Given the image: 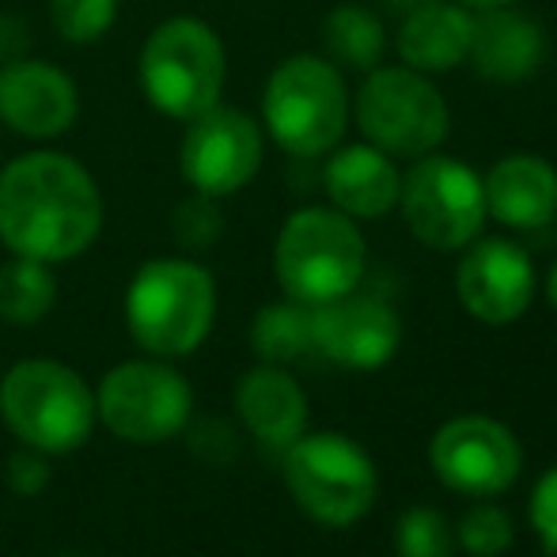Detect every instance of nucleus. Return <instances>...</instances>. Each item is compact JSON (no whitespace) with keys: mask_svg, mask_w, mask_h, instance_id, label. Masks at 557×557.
Here are the masks:
<instances>
[{"mask_svg":"<svg viewBox=\"0 0 557 557\" xmlns=\"http://www.w3.org/2000/svg\"><path fill=\"white\" fill-rule=\"evenodd\" d=\"M398 557H455V531L436 508H410L395 528Z\"/></svg>","mask_w":557,"mask_h":557,"instance_id":"nucleus-24","label":"nucleus"},{"mask_svg":"<svg viewBox=\"0 0 557 557\" xmlns=\"http://www.w3.org/2000/svg\"><path fill=\"white\" fill-rule=\"evenodd\" d=\"M273 270L288 300L331 304L364 277V239L352 216L337 209H300L285 221L273 247Z\"/></svg>","mask_w":557,"mask_h":557,"instance_id":"nucleus-4","label":"nucleus"},{"mask_svg":"<svg viewBox=\"0 0 557 557\" xmlns=\"http://www.w3.org/2000/svg\"><path fill=\"white\" fill-rule=\"evenodd\" d=\"M178 168L201 198L239 194L262 168V129L250 114L221 103L209 107L186 122Z\"/></svg>","mask_w":557,"mask_h":557,"instance_id":"nucleus-12","label":"nucleus"},{"mask_svg":"<svg viewBox=\"0 0 557 557\" xmlns=\"http://www.w3.org/2000/svg\"><path fill=\"white\" fill-rule=\"evenodd\" d=\"M323 42L331 61L345 69H360V73H372L383 61V50H387L380 20L368 8H352V4H342L326 15Z\"/></svg>","mask_w":557,"mask_h":557,"instance_id":"nucleus-22","label":"nucleus"},{"mask_svg":"<svg viewBox=\"0 0 557 557\" xmlns=\"http://www.w3.org/2000/svg\"><path fill=\"white\" fill-rule=\"evenodd\" d=\"M433 474L462 497H497L512 490L523 470V447L516 433L485 413H462L444 421L429 444Z\"/></svg>","mask_w":557,"mask_h":557,"instance_id":"nucleus-10","label":"nucleus"},{"mask_svg":"<svg viewBox=\"0 0 557 557\" xmlns=\"http://www.w3.org/2000/svg\"><path fill=\"white\" fill-rule=\"evenodd\" d=\"M512 539H516L512 520L497 505H474L459 520V531H455V543L474 557H500L505 550H512Z\"/></svg>","mask_w":557,"mask_h":557,"instance_id":"nucleus-26","label":"nucleus"},{"mask_svg":"<svg viewBox=\"0 0 557 557\" xmlns=\"http://www.w3.org/2000/svg\"><path fill=\"white\" fill-rule=\"evenodd\" d=\"M250 345L265 364H293L308 349H315L311 337V308L308 304H270L258 311L255 326H250Z\"/></svg>","mask_w":557,"mask_h":557,"instance_id":"nucleus-23","label":"nucleus"},{"mask_svg":"<svg viewBox=\"0 0 557 557\" xmlns=\"http://www.w3.org/2000/svg\"><path fill=\"white\" fill-rule=\"evenodd\" d=\"M50 20L65 42L91 46L114 27L117 20V0H53Z\"/></svg>","mask_w":557,"mask_h":557,"instance_id":"nucleus-25","label":"nucleus"},{"mask_svg":"<svg viewBox=\"0 0 557 557\" xmlns=\"http://www.w3.org/2000/svg\"><path fill=\"white\" fill-rule=\"evenodd\" d=\"M194 395L186 380L156 360L117 364L99 387V413L114 436L133 444H156L175 436L190 418Z\"/></svg>","mask_w":557,"mask_h":557,"instance_id":"nucleus-11","label":"nucleus"},{"mask_svg":"<svg viewBox=\"0 0 557 557\" xmlns=\"http://www.w3.org/2000/svg\"><path fill=\"white\" fill-rule=\"evenodd\" d=\"M403 221L429 250H462L485 224V183L451 156H418L398 183Z\"/></svg>","mask_w":557,"mask_h":557,"instance_id":"nucleus-9","label":"nucleus"},{"mask_svg":"<svg viewBox=\"0 0 557 557\" xmlns=\"http://www.w3.org/2000/svg\"><path fill=\"white\" fill-rule=\"evenodd\" d=\"M478 76L497 84L528 81L543 61V30L535 20H528L516 8H482L470 30V53Z\"/></svg>","mask_w":557,"mask_h":557,"instance_id":"nucleus-18","label":"nucleus"},{"mask_svg":"<svg viewBox=\"0 0 557 557\" xmlns=\"http://www.w3.org/2000/svg\"><path fill=\"white\" fill-rule=\"evenodd\" d=\"M103 198L84 163L30 152L0 171V243L38 262H69L99 239Z\"/></svg>","mask_w":557,"mask_h":557,"instance_id":"nucleus-1","label":"nucleus"},{"mask_svg":"<svg viewBox=\"0 0 557 557\" xmlns=\"http://www.w3.org/2000/svg\"><path fill=\"white\" fill-rule=\"evenodd\" d=\"M0 418L35 451H76L96 425V395L73 368L23 360L0 383Z\"/></svg>","mask_w":557,"mask_h":557,"instance_id":"nucleus-6","label":"nucleus"},{"mask_svg":"<svg viewBox=\"0 0 557 557\" xmlns=\"http://www.w3.org/2000/svg\"><path fill=\"white\" fill-rule=\"evenodd\" d=\"M46 478H50V467H46L42 459L35 455V447L23 455H15L12 459V474H8V482L15 485L20 493H38L46 485Z\"/></svg>","mask_w":557,"mask_h":557,"instance_id":"nucleus-29","label":"nucleus"},{"mask_svg":"<svg viewBox=\"0 0 557 557\" xmlns=\"http://www.w3.org/2000/svg\"><path fill=\"white\" fill-rule=\"evenodd\" d=\"M459 4H467V8H478V12H482V8H500V4H516V0H459Z\"/></svg>","mask_w":557,"mask_h":557,"instance_id":"nucleus-30","label":"nucleus"},{"mask_svg":"<svg viewBox=\"0 0 557 557\" xmlns=\"http://www.w3.org/2000/svg\"><path fill=\"white\" fill-rule=\"evenodd\" d=\"M81 114L73 76L50 61L15 58L0 65V122L30 140H50L73 129Z\"/></svg>","mask_w":557,"mask_h":557,"instance_id":"nucleus-15","label":"nucleus"},{"mask_svg":"<svg viewBox=\"0 0 557 557\" xmlns=\"http://www.w3.org/2000/svg\"><path fill=\"white\" fill-rule=\"evenodd\" d=\"M485 213L505 227H543L557 216V168L535 152H512L482 178Z\"/></svg>","mask_w":557,"mask_h":557,"instance_id":"nucleus-16","label":"nucleus"},{"mask_svg":"<svg viewBox=\"0 0 557 557\" xmlns=\"http://www.w3.org/2000/svg\"><path fill=\"white\" fill-rule=\"evenodd\" d=\"M262 117L288 156H326L349 125V91L337 65L315 53L281 61L265 84Z\"/></svg>","mask_w":557,"mask_h":557,"instance_id":"nucleus-5","label":"nucleus"},{"mask_svg":"<svg viewBox=\"0 0 557 557\" xmlns=\"http://www.w3.org/2000/svg\"><path fill=\"white\" fill-rule=\"evenodd\" d=\"M455 293L467 315L485 326H508L535 300V265L512 239H482L462 255Z\"/></svg>","mask_w":557,"mask_h":557,"instance_id":"nucleus-13","label":"nucleus"},{"mask_svg":"<svg viewBox=\"0 0 557 557\" xmlns=\"http://www.w3.org/2000/svg\"><path fill=\"white\" fill-rule=\"evenodd\" d=\"M395 8H421V4H433V0H391Z\"/></svg>","mask_w":557,"mask_h":557,"instance_id":"nucleus-32","label":"nucleus"},{"mask_svg":"<svg viewBox=\"0 0 557 557\" xmlns=\"http://www.w3.org/2000/svg\"><path fill=\"white\" fill-rule=\"evenodd\" d=\"M474 15L462 4H433L410 8L403 30H398V58L413 73H451L467 61Z\"/></svg>","mask_w":557,"mask_h":557,"instance_id":"nucleus-20","label":"nucleus"},{"mask_svg":"<svg viewBox=\"0 0 557 557\" xmlns=\"http://www.w3.org/2000/svg\"><path fill=\"white\" fill-rule=\"evenodd\" d=\"M175 227H178V235H183L186 243H194V247H206L213 235H221V213L213 209V198H201V194H198L190 206L178 209Z\"/></svg>","mask_w":557,"mask_h":557,"instance_id":"nucleus-27","label":"nucleus"},{"mask_svg":"<svg viewBox=\"0 0 557 557\" xmlns=\"http://www.w3.org/2000/svg\"><path fill=\"white\" fill-rule=\"evenodd\" d=\"M53 300H58V281L46 262L15 255L8 265H0V319L30 326L53 308Z\"/></svg>","mask_w":557,"mask_h":557,"instance_id":"nucleus-21","label":"nucleus"},{"mask_svg":"<svg viewBox=\"0 0 557 557\" xmlns=\"http://www.w3.org/2000/svg\"><path fill=\"white\" fill-rule=\"evenodd\" d=\"M227 76L224 42L194 15L163 20L140 50V91L160 114L175 122L206 114L221 103Z\"/></svg>","mask_w":557,"mask_h":557,"instance_id":"nucleus-3","label":"nucleus"},{"mask_svg":"<svg viewBox=\"0 0 557 557\" xmlns=\"http://www.w3.org/2000/svg\"><path fill=\"white\" fill-rule=\"evenodd\" d=\"M398 168L375 145H345L326 160L323 186L334 209L352 221H380L398 206Z\"/></svg>","mask_w":557,"mask_h":557,"instance_id":"nucleus-17","label":"nucleus"},{"mask_svg":"<svg viewBox=\"0 0 557 557\" xmlns=\"http://www.w3.org/2000/svg\"><path fill=\"white\" fill-rule=\"evenodd\" d=\"M531 523L543 535V543L557 550V467L546 470L531 493Z\"/></svg>","mask_w":557,"mask_h":557,"instance_id":"nucleus-28","label":"nucleus"},{"mask_svg":"<svg viewBox=\"0 0 557 557\" xmlns=\"http://www.w3.org/2000/svg\"><path fill=\"white\" fill-rule=\"evenodd\" d=\"M285 482L296 505L326 528H349L364 520L380 493L375 462L342 433H311L288 444Z\"/></svg>","mask_w":557,"mask_h":557,"instance_id":"nucleus-7","label":"nucleus"},{"mask_svg":"<svg viewBox=\"0 0 557 557\" xmlns=\"http://www.w3.org/2000/svg\"><path fill=\"white\" fill-rule=\"evenodd\" d=\"M546 296H550V304H554V308H557V262H554L550 277H546Z\"/></svg>","mask_w":557,"mask_h":557,"instance_id":"nucleus-31","label":"nucleus"},{"mask_svg":"<svg viewBox=\"0 0 557 557\" xmlns=\"http://www.w3.org/2000/svg\"><path fill=\"white\" fill-rule=\"evenodd\" d=\"M216 315V285L209 270L186 258H156L137 270L125 296V323L140 349L156 357H186L206 342Z\"/></svg>","mask_w":557,"mask_h":557,"instance_id":"nucleus-2","label":"nucleus"},{"mask_svg":"<svg viewBox=\"0 0 557 557\" xmlns=\"http://www.w3.org/2000/svg\"><path fill=\"white\" fill-rule=\"evenodd\" d=\"M311 337L326 360L357 372H375L391 364L403 345V319L391 304L375 296H357V288L331 304L311 308Z\"/></svg>","mask_w":557,"mask_h":557,"instance_id":"nucleus-14","label":"nucleus"},{"mask_svg":"<svg viewBox=\"0 0 557 557\" xmlns=\"http://www.w3.org/2000/svg\"><path fill=\"white\" fill-rule=\"evenodd\" d=\"M235 406L250 433L270 447H288L300 441L304 425H308V398L293 375L281 372V364H262L243 375Z\"/></svg>","mask_w":557,"mask_h":557,"instance_id":"nucleus-19","label":"nucleus"},{"mask_svg":"<svg viewBox=\"0 0 557 557\" xmlns=\"http://www.w3.org/2000/svg\"><path fill=\"white\" fill-rule=\"evenodd\" d=\"M352 114L368 145L406 160L436 152L451 129V111L436 84L406 65H375L360 84Z\"/></svg>","mask_w":557,"mask_h":557,"instance_id":"nucleus-8","label":"nucleus"}]
</instances>
